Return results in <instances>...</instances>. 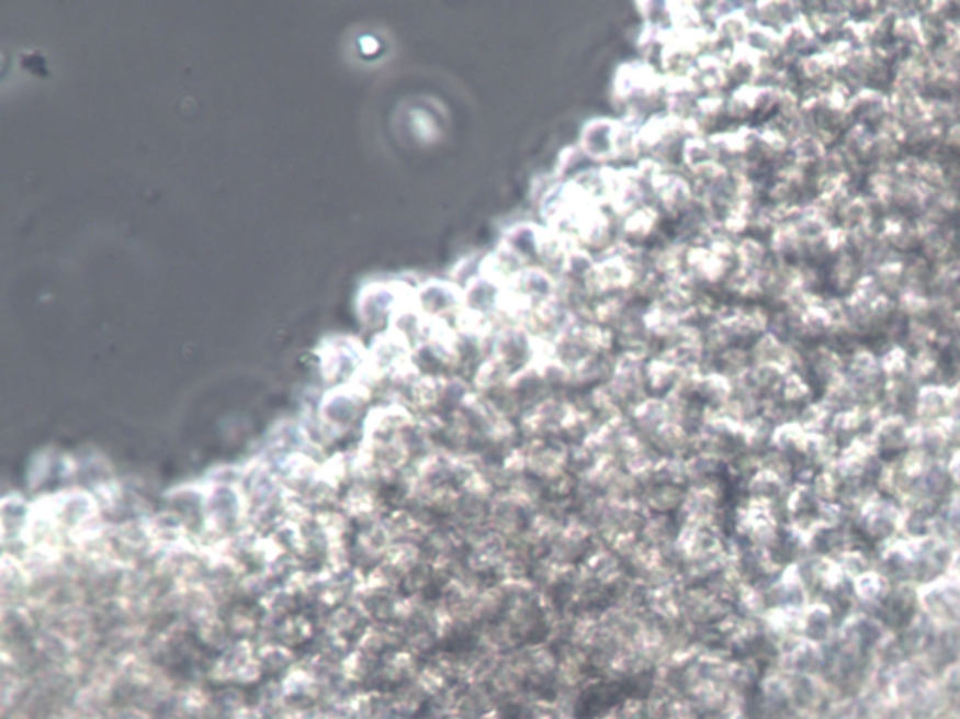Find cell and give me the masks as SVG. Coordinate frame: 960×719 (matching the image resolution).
<instances>
[{
  "instance_id": "obj_1",
  "label": "cell",
  "mask_w": 960,
  "mask_h": 719,
  "mask_svg": "<svg viewBox=\"0 0 960 719\" xmlns=\"http://www.w3.org/2000/svg\"><path fill=\"white\" fill-rule=\"evenodd\" d=\"M415 305L426 318L445 319L451 324L464 311V288L456 282H426L415 295Z\"/></svg>"
},
{
  "instance_id": "obj_2",
  "label": "cell",
  "mask_w": 960,
  "mask_h": 719,
  "mask_svg": "<svg viewBox=\"0 0 960 719\" xmlns=\"http://www.w3.org/2000/svg\"><path fill=\"white\" fill-rule=\"evenodd\" d=\"M621 121L612 119H594L581 131L580 147L587 160L594 164L608 166L618 160V136Z\"/></svg>"
},
{
  "instance_id": "obj_3",
  "label": "cell",
  "mask_w": 960,
  "mask_h": 719,
  "mask_svg": "<svg viewBox=\"0 0 960 719\" xmlns=\"http://www.w3.org/2000/svg\"><path fill=\"white\" fill-rule=\"evenodd\" d=\"M689 78L702 97H724L730 87L726 60L716 55H703L690 70Z\"/></svg>"
},
{
  "instance_id": "obj_4",
  "label": "cell",
  "mask_w": 960,
  "mask_h": 719,
  "mask_svg": "<svg viewBox=\"0 0 960 719\" xmlns=\"http://www.w3.org/2000/svg\"><path fill=\"white\" fill-rule=\"evenodd\" d=\"M278 637L285 647H293V644L304 642L312 637V623L304 616H291V618H285L278 629Z\"/></svg>"
}]
</instances>
